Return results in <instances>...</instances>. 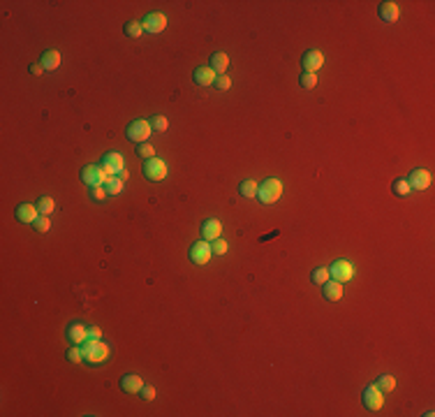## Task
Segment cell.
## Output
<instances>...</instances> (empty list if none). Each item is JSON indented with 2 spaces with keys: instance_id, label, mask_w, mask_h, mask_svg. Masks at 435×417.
Listing matches in <instances>:
<instances>
[{
  "instance_id": "6da1fadb",
  "label": "cell",
  "mask_w": 435,
  "mask_h": 417,
  "mask_svg": "<svg viewBox=\"0 0 435 417\" xmlns=\"http://www.w3.org/2000/svg\"><path fill=\"white\" fill-rule=\"evenodd\" d=\"M81 352H83V359H86L88 364H102L109 359V355H111V350H109L107 343H102V341H95V339H88L81 343Z\"/></svg>"
},
{
  "instance_id": "7a4b0ae2",
  "label": "cell",
  "mask_w": 435,
  "mask_h": 417,
  "mask_svg": "<svg viewBox=\"0 0 435 417\" xmlns=\"http://www.w3.org/2000/svg\"><path fill=\"white\" fill-rule=\"evenodd\" d=\"M283 195V183L280 179H267L264 183H259L257 188V197H259L262 204H276Z\"/></svg>"
},
{
  "instance_id": "3957f363",
  "label": "cell",
  "mask_w": 435,
  "mask_h": 417,
  "mask_svg": "<svg viewBox=\"0 0 435 417\" xmlns=\"http://www.w3.org/2000/svg\"><path fill=\"white\" fill-rule=\"evenodd\" d=\"M329 276L338 283H347V280L354 278V264L347 262V260H336L331 264V269H329Z\"/></svg>"
},
{
  "instance_id": "277c9868",
  "label": "cell",
  "mask_w": 435,
  "mask_h": 417,
  "mask_svg": "<svg viewBox=\"0 0 435 417\" xmlns=\"http://www.w3.org/2000/svg\"><path fill=\"white\" fill-rule=\"evenodd\" d=\"M151 132H153V126L148 121H144V118H139V121H135V123L127 126V137H130L132 142H137V144L148 142Z\"/></svg>"
},
{
  "instance_id": "5b68a950",
  "label": "cell",
  "mask_w": 435,
  "mask_h": 417,
  "mask_svg": "<svg viewBox=\"0 0 435 417\" xmlns=\"http://www.w3.org/2000/svg\"><path fill=\"white\" fill-rule=\"evenodd\" d=\"M81 179H83V183H88V186H104V183L109 181V174H107V170L104 167H100V165H91V167H86V170L81 172Z\"/></svg>"
},
{
  "instance_id": "8992f818",
  "label": "cell",
  "mask_w": 435,
  "mask_h": 417,
  "mask_svg": "<svg viewBox=\"0 0 435 417\" xmlns=\"http://www.w3.org/2000/svg\"><path fill=\"white\" fill-rule=\"evenodd\" d=\"M144 174H146V179H151V181H162L164 176L169 174L167 162H164V160H160V158L146 160V165H144Z\"/></svg>"
},
{
  "instance_id": "52a82bcc",
  "label": "cell",
  "mask_w": 435,
  "mask_h": 417,
  "mask_svg": "<svg viewBox=\"0 0 435 417\" xmlns=\"http://www.w3.org/2000/svg\"><path fill=\"white\" fill-rule=\"evenodd\" d=\"M364 403L366 408H370V410H380L382 406H384V392L377 387V385H368L364 392Z\"/></svg>"
},
{
  "instance_id": "ba28073f",
  "label": "cell",
  "mask_w": 435,
  "mask_h": 417,
  "mask_svg": "<svg viewBox=\"0 0 435 417\" xmlns=\"http://www.w3.org/2000/svg\"><path fill=\"white\" fill-rule=\"evenodd\" d=\"M211 255H213V248H211V243H208L206 239H204V241H197L195 246L190 248V260L195 264H208Z\"/></svg>"
},
{
  "instance_id": "9c48e42d",
  "label": "cell",
  "mask_w": 435,
  "mask_h": 417,
  "mask_svg": "<svg viewBox=\"0 0 435 417\" xmlns=\"http://www.w3.org/2000/svg\"><path fill=\"white\" fill-rule=\"evenodd\" d=\"M142 26H144L146 33L158 35V33H162L164 28H167V17H164L162 12H153V14H148V17L142 21Z\"/></svg>"
},
{
  "instance_id": "30bf717a",
  "label": "cell",
  "mask_w": 435,
  "mask_h": 417,
  "mask_svg": "<svg viewBox=\"0 0 435 417\" xmlns=\"http://www.w3.org/2000/svg\"><path fill=\"white\" fill-rule=\"evenodd\" d=\"M102 167L107 170L109 176H114V174L125 172V160H123V155H120V153H107V155H104Z\"/></svg>"
},
{
  "instance_id": "8fae6325",
  "label": "cell",
  "mask_w": 435,
  "mask_h": 417,
  "mask_svg": "<svg viewBox=\"0 0 435 417\" xmlns=\"http://www.w3.org/2000/svg\"><path fill=\"white\" fill-rule=\"evenodd\" d=\"M408 183H410V188H412V190H426V188L430 186V172L414 170L412 174H410Z\"/></svg>"
},
{
  "instance_id": "7c38bea8",
  "label": "cell",
  "mask_w": 435,
  "mask_h": 417,
  "mask_svg": "<svg viewBox=\"0 0 435 417\" xmlns=\"http://www.w3.org/2000/svg\"><path fill=\"white\" fill-rule=\"evenodd\" d=\"M39 216H42V214H39L37 204H35V206H33V204H21V206L17 209V218L21 220V223H28V225H33Z\"/></svg>"
},
{
  "instance_id": "4fadbf2b",
  "label": "cell",
  "mask_w": 435,
  "mask_h": 417,
  "mask_svg": "<svg viewBox=\"0 0 435 417\" xmlns=\"http://www.w3.org/2000/svg\"><path fill=\"white\" fill-rule=\"evenodd\" d=\"M324 65V56H322V51H317V49H313V51H308V54L303 56V67H306V72H313L315 74L320 67Z\"/></svg>"
},
{
  "instance_id": "5bb4252c",
  "label": "cell",
  "mask_w": 435,
  "mask_h": 417,
  "mask_svg": "<svg viewBox=\"0 0 435 417\" xmlns=\"http://www.w3.org/2000/svg\"><path fill=\"white\" fill-rule=\"evenodd\" d=\"M201 232H204V239H206V241H215V239H220V234H223V223L215 220V218H211V220L204 223Z\"/></svg>"
},
{
  "instance_id": "9a60e30c",
  "label": "cell",
  "mask_w": 435,
  "mask_h": 417,
  "mask_svg": "<svg viewBox=\"0 0 435 417\" xmlns=\"http://www.w3.org/2000/svg\"><path fill=\"white\" fill-rule=\"evenodd\" d=\"M67 339H70L74 346H81L83 341H88V329L81 322H74V324L67 327Z\"/></svg>"
},
{
  "instance_id": "2e32d148",
  "label": "cell",
  "mask_w": 435,
  "mask_h": 417,
  "mask_svg": "<svg viewBox=\"0 0 435 417\" xmlns=\"http://www.w3.org/2000/svg\"><path fill=\"white\" fill-rule=\"evenodd\" d=\"M324 297L329 299V302H340V297H343V283H338V280H326L324 285Z\"/></svg>"
},
{
  "instance_id": "e0dca14e",
  "label": "cell",
  "mask_w": 435,
  "mask_h": 417,
  "mask_svg": "<svg viewBox=\"0 0 435 417\" xmlns=\"http://www.w3.org/2000/svg\"><path fill=\"white\" fill-rule=\"evenodd\" d=\"M120 387H123L125 392H130V394H137V392H142L144 380L139 378V376H135V373L123 376V380H120Z\"/></svg>"
},
{
  "instance_id": "ac0fdd59",
  "label": "cell",
  "mask_w": 435,
  "mask_h": 417,
  "mask_svg": "<svg viewBox=\"0 0 435 417\" xmlns=\"http://www.w3.org/2000/svg\"><path fill=\"white\" fill-rule=\"evenodd\" d=\"M215 72H213V67H197L195 70V81L199 84V86H211V84H215Z\"/></svg>"
},
{
  "instance_id": "d6986e66",
  "label": "cell",
  "mask_w": 435,
  "mask_h": 417,
  "mask_svg": "<svg viewBox=\"0 0 435 417\" xmlns=\"http://www.w3.org/2000/svg\"><path fill=\"white\" fill-rule=\"evenodd\" d=\"M380 17L384 19L386 23H394L398 19V5L396 3H382L380 5Z\"/></svg>"
},
{
  "instance_id": "ffe728a7",
  "label": "cell",
  "mask_w": 435,
  "mask_h": 417,
  "mask_svg": "<svg viewBox=\"0 0 435 417\" xmlns=\"http://www.w3.org/2000/svg\"><path fill=\"white\" fill-rule=\"evenodd\" d=\"M42 65H44V70H58V65H60V54H58L56 49L44 51Z\"/></svg>"
},
{
  "instance_id": "44dd1931",
  "label": "cell",
  "mask_w": 435,
  "mask_h": 417,
  "mask_svg": "<svg viewBox=\"0 0 435 417\" xmlns=\"http://www.w3.org/2000/svg\"><path fill=\"white\" fill-rule=\"evenodd\" d=\"M211 67H213V72H220V74H223V72L229 67V56H227V54H223V51H218V54H213V58H211Z\"/></svg>"
},
{
  "instance_id": "7402d4cb",
  "label": "cell",
  "mask_w": 435,
  "mask_h": 417,
  "mask_svg": "<svg viewBox=\"0 0 435 417\" xmlns=\"http://www.w3.org/2000/svg\"><path fill=\"white\" fill-rule=\"evenodd\" d=\"M123 179L120 176H109V181L104 183V188H107V195H118L120 190H123Z\"/></svg>"
},
{
  "instance_id": "603a6c76",
  "label": "cell",
  "mask_w": 435,
  "mask_h": 417,
  "mask_svg": "<svg viewBox=\"0 0 435 417\" xmlns=\"http://www.w3.org/2000/svg\"><path fill=\"white\" fill-rule=\"evenodd\" d=\"M37 209H39V214L42 216H51L54 214V209H56V202L51 197H42L37 202Z\"/></svg>"
},
{
  "instance_id": "cb8c5ba5",
  "label": "cell",
  "mask_w": 435,
  "mask_h": 417,
  "mask_svg": "<svg viewBox=\"0 0 435 417\" xmlns=\"http://www.w3.org/2000/svg\"><path fill=\"white\" fill-rule=\"evenodd\" d=\"M375 385H377V387H380L382 392H392L394 387H396V380H394V376H386V373H384L380 380H377Z\"/></svg>"
},
{
  "instance_id": "d4e9b609",
  "label": "cell",
  "mask_w": 435,
  "mask_h": 417,
  "mask_svg": "<svg viewBox=\"0 0 435 417\" xmlns=\"http://www.w3.org/2000/svg\"><path fill=\"white\" fill-rule=\"evenodd\" d=\"M394 192H396V195H410L412 188H410L408 179H396V181H394Z\"/></svg>"
},
{
  "instance_id": "484cf974",
  "label": "cell",
  "mask_w": 435,
  "mask_h": 417,
  "mask_svg": "<svg viewBox=\"0 0 435 417\" xmlns=\"http://www.w3.org/2000/svg\"><path fill=\"white\" fill-rule=\"evenodd\" d=\"M257 188H259V186H257L255 181H243L239 190H241V195H243V197H255V195H257Z\"/></svg>"
},
{
  "instance_id": "4316f807",
  "label": "cell",
  "mask_w": 435,
  "mask_h": 417,
  "mask_svg": "<svg viewBox=\"0 0 435 417\" xmlns=\"http://www.w3.org/2000/svg\"><path fill=\"white\" fill-rule=\"evenodd\" d=\"M329 278H331V276H329V269H326V267H317V269L313 271V283H320V285H324Z\"/></svg>"
},
{
  "instance_id": "83f0119b",
  "label": "cell",
  "mask_w": 435,
  "mask_h": 417,
  "mask_svg": "<svg viewBox=\"0 0 435 417\" xmlns=\"http://www.w3.org/2000/svg\"><path fill=\"white\" fill-rule=\"evenodd\" d=\"M125 33H127V37H139V35L144 33L142 21H130V23L125 26Z\"/></svg>"
},
{
  "instance_id": "f1b7e54d",
  "label": "cell",
  "mask_w": 435,
  "mask_h": 417,
  "mask_svg": "<svg viewBox=\"0 0 435 417\" xmlns=\"http://www.w3.org/2000/svg\"><path fill=\"white\" fill-rule=\"evenodd\" d=\"M137 153H139V158L151 160V158H155V148H153L148 142H144V144H139V148H137Z\"/></svg>"
},
{
  "instance_id": "f546056e",
  "label": "cell",
  "mask_w": 435,
  "mask_h": 417,
  "mask_svg": "<svg viewBox=\"0 0 435 417\" xmlns=\"http://www.w3.org/2000/svg\"><path fill=\"white\" fill-rule=\"evenodd\" d=\"M33 227H35L37 232H49V230H51V220H49V216H39V218L33 223Z\"/></svg>"
},
{
  "instance_id": "4dcf8cb0",
  "label": "cell",
  "mask_w": 435,
  "mask_h": 417,
  "mask_svg": "<svg viewBox=\"0 0 435 417\" xmlns=\"http://www.w3.org/2000/svg\"><path fill=\"white\" fill-rule=\"evenodd\" d=\"M211 248H213V253H215V255H225V253L229 251V243L225 241V239H215V241L211 243Z\"/></svg>"
},
{
  "instance_id": "1f68e13d",
  "label": "cell",
  "mask_w": 435,
  "mask_h": 417,
  "mask_svg": "<svg viewBox=\"0 0 435 417\" xmlns=\"http://www.w3.org/2000/svg\"><path fill=\"white\" fill-rule=\"evenodd\" d=\"M153 130H158V132H164L169 128V121H167V116H155V118H153Z\"/></svg>"
},
{
  "instance_id": "d6a6232c",
  "label": "cell",
  "mask_w": 435,
  "mask_h": 417,
  "mask_svg": "<svg viewBox=\"0 0 435 417\" xmlns=\"http://www.w3.org/2000/svg\"><path fill=\"white\" fill-rule=\"evenodd\" d=\"M301 86H303V88H315L317 86V74H313V72H306L303 77H301Z\"/></svg>"
},
{
  "instance_id": "836d02e7",
  "label": "cell",
  "mask_w": 435,
  "mask_h": 417,
  "mask_svg": "<svg viewBox=\"0 0 435 417\" xmlns=\"http://www.w3.org/2000/svg\"><path fill=\"white\" fill-rule=\"evenodd\" d=\"M67 359H70L72 364H79L83 359V352H81V348H70L67 350Z\"/></svg>"
},
{
  "instance_id": "e575fe53",
  "label": "cell",
  "mask_w": 435,
  "mask_h": 417,
  "mask_svg": "<svg viewBox=\"0 0 435 417\" xmlns=\"http://www.w3.org/2000/svg\"><path fill=\"white\" fill-rule=\"evenodd\" d=\"M215 84H218L220 91H229V88H232V79H229L227 74H220V77L215 79Z\"/></svg>"
},
{
  "instance_id": "d590c367",
  "label": "cell",
  "mask_w": 435,
  "mask_h": 417,
  "mask_svg": "<svg viewBox=\"0 0 435 417\" xmlns=\"http://www.w3.org/2000/svg\"><path fill=\"white\" fill-rule=\"evenodd\" d=\"M104 197H107V188H104V186H95V188H93V199H95V202H102Z\"/></svg>"
},
{
  "instance_id": "8d00e7d4",
  "label": "cell",
  "mask_w": 435,
  "mask_h": 417,
  "mask_svg": "<svg viewBox=\"0 0 435 417\" xmlns=\"http://www.w3.org/2000/svg\"><path fill=\"white\" fill-rule=\"evenodd\" d=\"M142 399L144 401H153V399H155V387H151V385H144V387H142Z\"/></svg>"
},
{
  "instance_id": "74e56055",
  "label": "cell",
  "mask_w": 435,
  "mask_h": 417,
  "mask_svg": "<svg viewBox=\"0 0 435 417\" xmlns=\"http://www.w3.org/2000/svg\"><path fill=\"white\" fill-rule=\"evenodd\" d=\"M88 339L100 341L102 339V329H100V327H88Z\"/></svg>"
},
{
  "instance_id": "f35d334b",
  "label": "cell",
  "mask_w": 435,
  "mask_h": 417,
  "mask_svg": "<svg viewBox=\"0 0 435 417\" xmlns=\"http://www.w3.org/2000/svg\"><path fill=\"white\" fill-rule=\"evenodd\" d=\"M42 72H44L42 63H33V65H30V74H42Z\"/></svg>"
}]
</instances>
